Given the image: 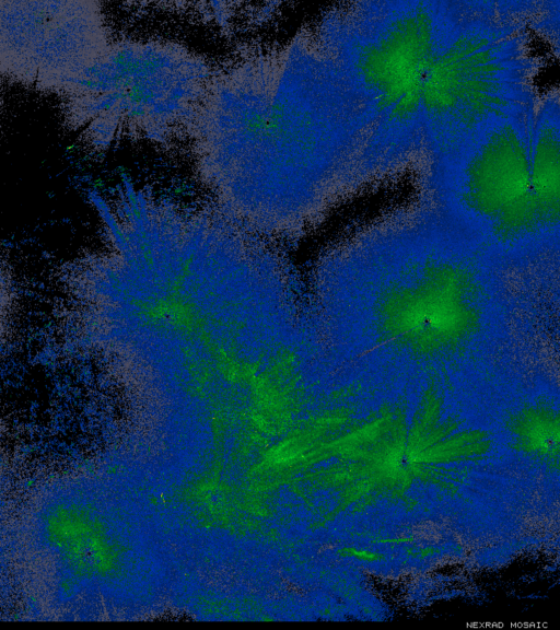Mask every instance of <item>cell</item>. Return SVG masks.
Listing matches in <instances>:
<instances>
[{
  "instance_id": "277c9868",
  "label": "cell",
  "mask_w": 560,
  "mask_h": 630,
  "mask_svg": "<svg viewBox=\"0 0 560 630\" xmlns=\"http://www.w3.org/2000/svg\"><path fill=\"white\" fill-rule=\"evenodd\" d=\"M447 9L410 2L386 10L351 43L349 70L354 84L389 130L407 129L421 117L424 80Z\"/></svg>"
},
{
  "instance_id": "5b68a950",
  "label": "cell",
  "mask_w": 560,
  "mask_h": 630,
  "mask_svg": "<svg viewBox=\"0 0 560 630\" xmlns=\"http://www.w3.org/2000/svg\"><path fill=\"white\" fill-rule=\"evenodd\" d=\"M0 24L2 75L54 94L110 43L94 1L3 0Z\"/></svg>"
},
{
  "instance_id": "7a4b0ae2",
  "label": "cell",
  "mask_w": 560,
  "mask_h": 630,
  "mask_svg": "<svg viewBox=\"0 0 560 630\" xmlns=\"http://www.w3.org/2000/svg\"><path fill=\"white\" fill-rule=\"evenodd\" d=\"M209 63L175 42H112L56 92L67 128L88 149L187 139L213 77Z\"/></svg>"
},
{
  "instance_id": "6da1fadb",
  "label": "cell",
  "mask_w": 560,
  "mask_h": 630,
  "mask_svg": "<svg viewBox=\"0 0 560 630\" xmlns=\"http://www.w3.org/2000/svg\"><path fill=\"white\" fill-rule=\"evenodd\" d=\"M530 2L448 8L427 71L420 120L448 158L487 128L535 104L526 24Z\"/></svg>"
},
{
  "instance_id": "8992f818",
  "label": "cell",
  "mask_w": 560,
  "mask_h": 630,
  "mask_svg": "<svg viewBox=\"0 0 560 630\" xmlns=\"http://www.w3.org/2000/svg\"><path fill=\"white\" fill-rule=\"evenodd\" d=\"M511 430L517 440L528 447H560V412L549 407L524 408L511 419Z\"/></svg>"
},
{
  "instance_id": "3957f363",
  "label": "cell",
  "mask_w": 560,
  "mask_h": 630,
  "mask_svg": "<svg viewBox=\"0 0 560 630\" xmlns=\"http://www.w3.org/2000/svg\"><path fill=\"white\" fill-rule=\"evenodd\" d=\"M460 206L499 242L560 228V100L487 128L446 159Z\"/></svg>"
}]
</instances>
